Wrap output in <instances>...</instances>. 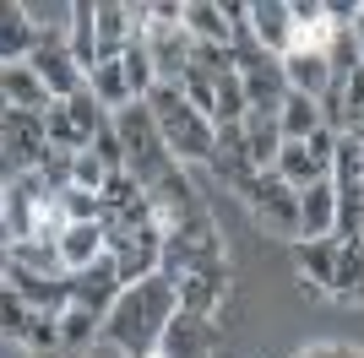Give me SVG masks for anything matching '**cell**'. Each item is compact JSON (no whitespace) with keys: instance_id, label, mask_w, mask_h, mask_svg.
<instances>
[{"instance_id":"6da1fadb","label":"cell","mask_w":364,"mask_h":358,"mask_svg":"<svg viewBox=\"0 0 364 358\" xmlns=\"http://www.w3.org/2000/svg\"><path fill=\"white\" fill-rule=\"evenodd\" d=\"M174 310H180V293H174V283H168L164 271L147 277V283H131L114 298V310L104 315V331H98L92 358H152L164 326L174 320Z\"/></svg>"},{"instance_id":"7a4b0ae2","label":"cell","mask_w":364,"mask_h":358,"mask_svg":"<svg viewBox=\"0 0 364 358\" xmlns=\"http://www.w3.org/2000/svg\"><path fill=\"white\" fill-rule=\"evenodd\" d=\"M141 104L152 109V125H158V136H164L168 158L180 168L191 163H213V141H218V125L201 109H191V98H185L180 87H152Z\"/></svg>"},{"instance_id":"3957f363","label":"cell","mask_w":364,"mask_h":358,"mask_svg":"<svg viewBox=\"0 0 364 358\" xmlns=\"http://www.w3.org/2000/svg\"><path fill=\"white\" fill-rule=\"evenodd\" d=\"M6 228H11V244H60L65 217L55 207V190L44 174L6 179Z\"/></svg>"},{"instance_id":"277c9868","label":"cell","mask_w":364,"mask_h":358,"mask_svg":"<svg viewBox=\"0 0 364 358\" xmlns=\"http://www.w3.org/2000/svg\"><path fill=\"white\" fill-rule=\"evenodd\" d=\"M228 250L223 234H218L213 212H201L191 223H180L174 234H164V277L168 283H185V277H228Z\"/></svg>"},{"instance_id":"5b68a950","label":"cell","mask_w":364,"mask_h":358,"mask_svg":"<svg viewBox=\"0 0 364 358\" xmlns=\"http://www.w3.org/2000/svg\"><path fill=\"white\" fill-rule=\"evenodd\" d=\"M109 119H114V136H120V147H125V174L136 179L141 190L158 185L168 168H180L168 158V147H164V136H158V125H152L147 104H125L120 114H109Z\"/></svg>"},{"instance_id":"8992f818","label":"cell","mask_w":364,"mask_h":358,"mask_svg":"<svg viewBox=\"0 0 364 358\" xmlns=\"http://www.w3.org/2000/svg\"><path fill=\"white\" fill-rule=\"evenodd\" d=\"M240 201L250 207V217H256L267 234H277V239H299V190H289L283 179L267 168V174H256L250 185L240 190Z\"/></svg>"},{"instance_id":"52a82bcc","label":"cell","mask_w":364,"mask_h":358,"mask_svg":"<svg viewBox=\"0 0 364 358\" xmlns=\"http://www.w3.org/2000/svg\"><path fill=\"white\" fill-rule=\"evenodd\" d=\"M49 158V131H44V114H22L11 109L6 125H0V179L11 174H38Z\"/></svg>"},{"instance_id":"ba28073f","label":"cell","mask_w":364,"mask_h":358,"mask_svg":"<svg viewBox=\"0 0 364 358\" xmlns=\"http://www.w3.org/2000/svg\"><path fill=\"white\" fill-rule=\"evenodd\" d=\"M332 152H337V136L321 125L310 141H283L272 158V174L289 185V190H310L321 179H332Z\"/></svg>"},{"instance_id":"9c48e42d","label":"cell","mask_w":364,"mask_h":358,"mask_svg":"<svg viewBox=\"0 0 364 358\" xmlns=\"http://www.w3.org/2000/svg\"><path fill=\"white\" fill-rule=\"evenodd\" d=\"M147 201H152V223L164 228V234H174L180 223H191V217L207 212V201H201L191 168H168L158 185H147Z\"/></svg>"},{"instance_id":"30bf717a","label":"cell","mask_w":364,"mask_h":358,"mask_svg":"<svg viewBox=\"0 0 364 358\" xmlns=\"http://www.w3.org/2000/svg\"><path fill=\"white\" fill-rule=\"evenodd\" d=\"M109 255H114V266H120V283H147L164 271V228L147 223V228H131V234H114L109 239Z\"/></svg>"},{"instance_id":"8fae6325","label":"cell","mask_w":364,"mask_h":358,"mask_svg":"<svg viewBox=\"0 0 364 358\" xmlns=\"http://www.w3.org/2000/svg\"><path fill=\"white\" fill-rule=\"evenodd\" d=\"M28 65H33V76L49 87V98H55V104H65L71 92L87 87V71L71 60L65 38H38V44H33V55H28Z\"/></svg>"},{"instance_id":"7c38bea8","label":"cell","mask_w":364,"mask_h":358,"mask_svg":"<svg viewBox=\"0 0 364 358\" xmlns=\"http://www.w3.org/2000/svg\"><path fill=\"white\" fill-rule=\"evenodd\" d=\"M125 293V283H120V266H114V255H98L92 266H82V271H71V304L76 310H87V315H98L104 320L109 310H114V298Z\"/></svg>"},{"instance_id":"4fadbf2b","label":"cell","mask_w":364,"mask_h":358,"mask_svg":"<svg viewBox=\"0 0 364 358\" xmlns=\"http://www.w3.org/2000/svg\"><path fill=\"white\" fill-rule=\"evenodd\" d=\"M213 342H218V320L191 315V310H174V320L164 326L152 358H213Z\"/></svg>"},{"instance_id":"5bb4252c","label":"cell","mask_w":364,"mask_h":358,"mask_svg":"<svg viewBox=\"0 0 364 358\" xmlns=\"http://www.w3.org/2000/svg\"><path fill=\"white\" fill-rule=\"evenodd\" d=\"M92 33H98V65L120 60L131 38H147V28L131 22V0H92Z\"/></svg>"},{"instance_id":"9a60e30c","label":"cell","mask_w":364,"mask_h":358,"mask_svg":"<svg viewBox=\"0 0 364 358\" xmlns=\"http://www.w3.org/2000/svg\"><path fill=\"white\" fill-rule=\"evenodd\" d=\"M191 49H196V38L185 33V22L180 28H147V55H152V71H158V87H180Z\"/></svg>"},{"instance_id":"2e32d148","label":"cell","mask_w":364,"mask_h":358,"mask_svg":"<svg viewBox=\"0 0 364 358\" xmlns=\"http://www.w3.org/2000/svg\"><path fill=\"white\" fill-rule=\"evenodd\" d=\"M294 266H299L304 293H332L337 277V239H294Z\"/></svg>"},{"instance_id":"e0dca14e","label":"cell","mask_w":364,"mask_h":358,"mask_svg":"<svg viewBox=\"0 0 364 358\" xmlns=\"http://www.w3.org/2000/svg\"><path fill=\"white\" fill-rule=\"evenodd\" d=\"M299 239H337V185L332 179L299 190Z\"/></svg>"},{"instance_id":"ac0fdd59","label":"cell","mask_w":364,"mask_h":358,"mask_svg":"<svg viewBox=\"0 0 364 358\" xmlns=\"http://www.w3.org/2000/svg\"><path fill=\"white\" fill-rule=\"evenodd\" d=\"M289 33H294V16H289V0H250V38L272 55H289Z\"/></svg>"},{"instance_id":"d6986e66","label":"cell","mask_w":364,"mask_h":358,"mask_svg":"<svg viewBox=\"0 0 364 358\" xmlns=\"http://www.w3.org/2000/svg\"><path fill=\"white\" fill-rule=\"evenodd\" d=\"M33 44H38V33H33L22 0H0V65H22Z\"/></svg>"},{"instance_id":"ffe728a7","label":"cell","mask_w":364,"mask_h":358,"mask_svg":"<svg viewBox=\"0 0 364 358\" xmlns=\"http://www.w3.org/2000/svg\"><path fill=\"white\" fill-rule=\"evenodd\" d=\"M55 250H60L65 277H71V271H82V266H92V261H98V255L109 250L104 223H71V228L60 234V244H55Z\"/></svg>"},{"instance_id":"44dd1931","label":"cell","mask_w":364,"mask_h":358,"mask_svg":"<svg viewBox=\"0 0 364 358\" xmlns=\"http://www.w3.org/2000/svg\"><path fill=\"white\" fill-rule=\"evenodd\" d=\"M240 131H245V147H250L256 174H267L272 158H277V147H283V136H277V114H272V109H245Z\"/></svg>"},{"instance_id":"7402d4cb","label":"cell","mask_w":364,"mask_h":358,"mask_svg":"<svg viewBox=\"0 0 364 358\" xmlns=\"http://www.w3.org/2000/svg\"><path fill=\"white\" fill-rule=\"evenodd\" d=\"M55 331H60V353H65V358H92L104 320H98V315H87V310H76V304H65V310L55 315Z\"/></svg>"},{"instance_id":"603a6c76","label":"cell","mask_w":364,"mask_h":358,"mask_svg":"<svg viewBox=\"0 0 364 358\" xmlns=\"http://www.w3.org/2000/svg\"><path fill=\"white\" fill-rule=\"evenodd\" d=\"M337 304H364V250L353 239H337V277H332V293Z\"/></svg>"},{"instance_id":"cb8c5ba5","label":"cell","mask_w":364,"mask_h":358,"mask_svg":"<svg viewBox=\"0 0 364 358\" xmlns=\"http://www.w3.org/2000/svg\"><path fill=\"white\" fill-rule=\"evenodd\" d=\"M6 98H11V109H22V114H49V87L33 76V65L22 60V65H6Z\"/></svg>"},{"instance_id":"d4e9b609","label":"cell","mask_w":364,"mask_h":358,"mask_svg":"<svg viewBox=\"0 0 364 358\" xmlns=\"http://www.w3.org/2000/svg\"><path fill=\"white\" fill-rule=\"evenodd\" d=\"M316 131H321V109H316V98L289 92V98L277 104V136H283V141H310Z\"/></svg>"},{"instance_id":"484cf974","label":"cell","mask_w":364,"mask_h":358,"mask_svg":"<svg viewBox=\"0 0 364 358\" xmlns=\"http://www.w3.org/2000/svg\"><path fill=\"white\" fill-rule=\"evenodd\" d=\"M185 33L196 44H234V28H228L223 6H213V0H185Z\"/></svg>"},{"instance_id":"4316f807","label":"cell","mask_w":364,"mask_h":358,"mask_svg":"<svg viewBox=\"0 0 364 358\" xmlns=\"http://www.w3.org/2000/svg\"><path fill=\"white\" fill-rule=\"evenodd\" d=\"M283 76H289V92H304L316 98L332 87V71H326V55H283Z\"/></svg>"},{"instance_id":"83f0119b","label":"cell","mask_w":364,"mask_h":358,"mask_svg":"<svg viewBox=\"0 0 364 358\" xmlns=\"http://www.w3.org/2000/svg\"><path fill=\"white\" fill-rule=\"evenodd\" d=\"M87 92L109 109V114H120L125 104H136V98H131V87H125L120 60H104V65H92V71H87Z\"/></svg>"},{"instance_id":"f1b7e54d","label":"cell","mask_w":364,"mask_h":358,"mask_svg":"<svg viewBox=\"0 0 364 358\" xmlns=\"http://www.w3.org/2000/svg\"><path fill=\"white\" fill-rule=\"evenodd\" d=\"M65 49H71V60L82 65V71H92V65H98V33H92V0H76V6H71V38H65Z\"/></svg>"},{"instance_id":"f546056e","label":"cell","mask_w":364,"mask_h":358,"mask_svg":"<svg viewBox=\"0 0 364 358\" xmlns=\"http://www.w3.org/2000/svg\"><path fill=\"white\" fill-rule=\"evenodd\" d=\"M38 38H71V0H22Z\"/></svg>"},{"instance_id":"4dcf8cb0","label":"cell","mask_w":364,"mask_h":358,"mask_svg":"<svg viewBox=\"0 0 364 358\" xmlns=\"http://www.w3.org/2000/svg\"><path fill=\"white\" fill-rule=\"evenodd\" d=\"M120 71H125V87H131V98H147L152 87H158V71H152V55H147V38H131L120 55Z\"/></svg>"},{"instance_id":"1f68e13d","label":"cell","mask_w":364,"mask_h":358,"mask_svg":"<svg viewBox=\"0 0 364 358\" xmlns=\"http://www.w3.org/2000/svg\"><path fill=\"white\" fill-rule=\"evenodd\" d=\"M44 131H49V147H65V152H87V147H92V141H87V131L76 125L71 104H49Z\"/></svg>"},{"instance_id":"d6a6232c","label":"cell","mask_w":364,"mask_h":358,"mask_svg":"<svg viewBox=\"0 0 364 358\" xmlns=\"http://www.w3.org/2000/svg\"><path fill=\"white\" fill-rule=\"evenodd\" d=\"M55 207H60L65 228L71 223H104V201L92 190H82V185H65V190H55Z\"/></svg>"},{"instance_id":"836d02e7","label":"cell","mask_w":364,"mask_h":358,"mask_svg":"<svg viewBox=\"0 0 364 358\" xmlns=\"http://www.w3.org/2000/svg\"><path fill=\"white\" fill-rule=\"evenodd\" d=\"M28 320H33V310L11 293V288H0V337H6V342H22Z\"/></svg>"},{"instance_id":"e575fe53","label":"cell","mask_w":364,"mask_h":358,"mask_svg":"<svg viewBox=\"0 0 364 358\" xmlns=\"http://www.w3.org/2000/svg\"><path fill=\"white\" fill-rule=\"evenodd\" d=\"M87 152L109 168V174H125V147H120V136H114V119H109L104 131L92 136V147H87Z\"/></svg>"},{"instance_id":"d590c367","label":"cell","mask_w":364,"mask_h":358,"mask_svg":"<svg viewBox=\"0 0 364 358\" xmlns=\"http://www.w3.org/2000/svg\"><path fill=\"white\" fill-rule=\"evenodd\" d=\"M109 168L92 158V152H76V168H71V185H82V190H92V195H104V185H109Z\"/></svg>"},{"instance_id":"8d00e7d4","label":"cell","mask_w":364,"mask_h":358,"mask_svg":"<svg viewBox=\"0 0 364 358\" xmlns=\"http://www.w3.org/2000/svg\"><path fill=\"white\" fill-rule=\"evenodd\" d=\"M71 168H76V152L49 147V158H44V168H38V174L49 179V190H65V185H71Z\"/></svg>"},{"instance_id":"74e56055","label":"cell","mask_w":364,"mask_h":358,"mask_svg":"<svg viewBox=\"0 0 364 358\" xmlns=\"http://www.w3.org/2000/svg\"><path fill=\"white\" fill-rule=\"evenodd\" d=\"M321 6H326V22H332V28H353V22H359V0H321Z\"/></svg>"},{"instance_id":"f35d334b","label":"cell","mask_w":364,"mask_h":358,"mask_svg":"<svg viewBox=\"0 0 364 358\" xmlns=\"http://www.w3.org/2000/svg\"><path fill=\"white\" fill-rule=\"evenodd\" d=\"M294 358H343V347H332V342H321V347H304V353H294Z\"/></svg>"},{"instance_id":"ab89813d","label":"cell","mask_w":364,"mask_h":358,"mask_svg":"<svg viewBox=\"0 0 364 358\" xmlns=\"http://www.w3.org/2000/svg\"><path fill=\"white\" fill-rule=\"evenodd\" d=\"M0 244H11V228H6V179H0Z\"/></svg>"},{"instance_id":"60d3db41","label":"cell","mask_w":364,"mask_h":358,"mask_svg":"<svg viewBox=\"0 0 364 358\" xmlns=\"http://www.w3.org/2000/svg\"><path fill=\"white\" fill-rule=\"evenodd\" d=\"M6 114H11V98H6V65H0V125H6Z\"/></svg>"},{"instance_id":"b9f144b4","label":"cell","mask_w":364,"mask_h":358,"mask_svg":"<svg viewBox=\"0 0 364 358\" xmlns=\"http://www.w3.org/2000/svg\"><path fill=\"white\" fill-rule=\"evenodd\" d=\"M353 38H359V55H364V0H359V22H353Z\"/></svg>"},{"instance_id":"7bdbcfd3","label":"cell","mask_w":364,"mask_h":358,"mask_svg":"<svg viewBox=\"0 0 364 358\" xmlns=\"http://www.w3.org/2000/svg\"><path fill=\"white\" fill-rule=\"evenodd\" d=\"M6 266H11V250L0 244V288H6Z\"/></svg>"},{"instance_id":"ee69618b","label":"cell","mask_w":364,"mask_h":358,"mask_svg":"<svg viewBox=\"0 0 364 358\" xmlns=\"http://www.w3.org/2000/svg\"><path fill=\"white\" fill-rule=\"evenodd\" d=\"M353 136V147H359V158H364V131H348Z\"/></svg>"},{"instance_id":"f6af8a7d","label":"cell","mask_w":364,"mask_h":358,"mask_svg":"<svg viewBox=\"0 0 364 358\" xmlns=\"http://www.w3.org/2000/svg\"><path fill=\"white\" fill-rule=\"evenodd\" d=\"M343 358H364V353H359V347H343Z\"/></svg>"}]
</instances>
